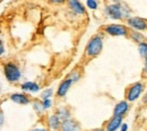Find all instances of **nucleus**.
Segmentation results:
<instances>
[{
  "label": "nucleus",
  "instance_id": "f257e3e1",
  "mask_svg": "<svg viewBox=\"0 0 147 131\" xmlns=\"http://www.w3.org/2000/svg\"><path fill=\"white\" fill-rule=\"evenodd\" d=\"M102 48H103L102 38L101 36L96 35L90 40V42L86 46V54L90 56H96L102 51Z\"/></svg>",
  "mask_w": 147,
  "mask_h": 131
},
{
  "label": "nucleus",
  "instance_id": "f03ea898",
  "mask_svg": "<svg viewBox=\"0 0 147 131\" xmlns=\"http://www.w3.org/2000/svg\"><path fill=\"white\" fill-rule=\"evenodd\" d=\"M5 75L9 81H16L20 77V71L18 67L14 63H7L5 66Z\"/></svg>",
  "mask_w": 147,
  "mask_h": 131
},
{
  "label": "nucleus",
  "instance_id": "7ed1b4c3",
  "mask_svg": "<svg viewBox=\"0 0 147 131\" xmlns=\"http://www.w3.org/2000/svg\"><path fill=\"white\" fill-rule=\"evenodd\" d=\"M107 13L111 18L114 19H121L123 16H127V14L125 13L123 8L119 5V3H113L107 7Z\"/></svg>",
  "mask_w": 147,
  "mask_h": 131
},
{
  "label": "nucleus",
  "instance_id": "20e7f679",
  "mask_svg": "<svg viewBox=\"0 0 147 131\" xmlns=\"http://www.w3.org/2000/svg\"><path fill=\"white\" fill-rule=\"evenodd\" d=\"M143 89H144L143 84H140V83H136V84H134V85L129 88L128 94H127V98H128V101H135L136 98H138L139 95H140L142 92H143Z\"/></svg>",
  "mask_w": 147,
  "mask_h": 131
},
{
  "label": "nucleus",
  "instance_id": "39448f33",
  "mask_svg": "<svg viewBox=\"0 0 147 131\" xmlns=\"http://www.w3.org/2000/svg\"><path fill=\"white\" fill-rule=\"evenodd\" d=\"M105 32L111 35H127L128 31L122 25H109L105 27Z\"/></svg>",
  "mask_w": 147,
  "mask_h": 131
},
{
  "label": "nucleus",
  "instance_id": "423d86ee",
  "mask_svg": "<svg viewBox=\"0 0 147 131\" xmlns=\"http://www.w3.org/2000/svg\"><path fill=\"white\" fill-rule=\"evenodd\" d=\"M128 24L134 27L135 30H146L147 28V20H145L144 18H140V17H132V18L128 19Z\"/></svg>",
  "mask_w": 147,
  "mask_h": 131
},
{
  "label": "nucleus",
  "instance_id": "0eeeda50",
  "mask_svg": "<svg viewBox=\"0 0 147 131\" xmlns=\"http://www.w3.org/2000/svg\"><path fill=\"white\" fill-rule=\"evenodd\" d=\"M61 131H80V127L78 122L69 119L61 123Z\"/></svg>",
  "mask_w": 147,
  "mask_h": 131
},
{
  "label": "nucleus",
  "instance_id": "6e6552de",
  "mask_svg": "<svg viewBox=\"0 0 147 131\" xmlns=\"http://www.w3.org/2000/svg\"><path fill=\"white\" fill-rule=\"evenodd\" d=\"M121 122H122V116H113L109 121L108 126H107V130L108 131H115L120 126H121Z\"/></svg>",
  "mask_w": 147,
  "mask_h": 131
},
{
  "label": "nucleus",
  "instance_id": "1a4fd4ad",
  "mask_svg": "<svg viewBox=\"0 0 147 131\" xmlns=\"http://www.w3.org/2000/svg\"><path fill=\"white\" fill-rule=\"evenodd\" d=\"M71 84H73V80L70 78H67L66 80H63L58 88V96H65L68 92V89L70 88Z\"/></svg>",
  "mask_w": 147,
  "mask_h": 131
},
{
  "label": "nucleus",
  "instance_id": "9d476101",
  "mask_svg": "<svg viewBox=\"0 0 147 131\" xmlns=\"http://www.w3.org/2000/svg\"><path fill=\"white\" fill-rule=\"evenodd\" d=\"M128 110V104L127 102H120L115 105L114 107V115L115 116H122Z\"/></svg>",
  "mask_w": 147,
  "mask_h": 131
},
{
  "label": "nucleus",
  "instance_id": "9b49d317",
  "mask_svg": "<svg viewBox=\"0 0 147 131\" xmlns=\"http://www.w3.org/2000/svg\"><path fill=\"white\" fill-rule=\"evenodd\" d=\"M10 98L15 103H18V104H27V103H30L28 97L25 96V95H22V94H14V95L10 96Z\"/></svg>",
  "mask_w": 147,
  "mask_h": 131
},
{
  "label": "nucleus",
  "instance_id": "f8f14e48",
  "mask_svg": "<svg viewBox=\"0 0 147 131\" xmlns=\"http://www.w3.org/2000/svg\"><path fill=\"white\" fill-rule=\"evenodd\" d=\"M69 6L77 14H84L85 13V9H84L83 5L80 2H78V1H69Z\"/></svg>",
  "mask_w": 147,
  "mask_h": 131
},
{
  "label": "nucleus",
  "instance_id": "ddd939ff",
  "mask_svg": "<svg viewBox=\"0 0 147 131\" xmlns=\"http://www.w3.org/2000/svg\"><path fill=\"white\" fill-rule=\"evenodd\" d=\"M22 88L24 91H27V92H37L38 91V86L35 83H32V81H27L25 84L22 85Z\"/></svg>",
  "mask_w": 147,
  "mask_h": 131
},
{
  "label": "nucleus",
  "instance_id": "4468645a",
  "mask_svg": "<svg viewBox=\"0 0 147 131\" xmlns=\"http://www.w3.org/2000/svg\"><path fill=\"white\" fill-rule=\"evenodd\" d=\"M55 115L60 119V121L62 120V122L66 121V120H69V111L66 110V109H60V110L57 112Z\"/></svg>",
  "mask_w": 147,
  "mask_h": 131
},
{
  "label": "nucleus",
  "instance_id": "2eb2a0df",
  "mask_svg": "<svg viewBox=\"0 0 147 131\" xmlns=\"http://www.w3.org/2000/svg\"><path fill=\"white\" fill-rule=\"evenodd\" d=\"M49 124L52 129H58L60 127V119L57 116V115H52L50 119H49Z\"/></svg>",
  "mask_w": 147,
  "mask_h": 131
},
{
  "label": "nucleus",
  "instance_id": "dca6fc26",
  "mask_svg": "<svg viewBox=\"0 0 147 131\" xmlns=\"http://www.w3.org/2000/svg\"><path fill=\"white\" fill-rule=\"evenodd\" d=\"M138 50H139V53H140V56H143L144 59H147V43H145V42H142V43H139Z\"/></svg>",
  "mask_w": 147,
  "mask_h": 131
},
{
  "label": "nucleus",
  "instance_id": "f3484780",
  "mask_svg": "<svg viewBox=\"0 0 147 131\" xmlns=\"http://www.w3.org/2000/svg\"><path fill=\"white\" fill-rule=\"evenodd\" d=\"M131 38H132V40H135L136 42H140L142 43V41H143V36L139 33H136V32H134L131 34Z\"/></svg>",
  "mask_w": 147,
  "mask_h": 131
},
{
  "label": "nucleus",
  "instance_id": "a211bd4d",
  "mask_svg": "<svg viewBox=\"0 0 147 131\" xmlns=\"http://www.w3.org/2000/svg\"><path fill=\"white\" fill-rule=\"evenodd\" d=\"M51 95H52V89H47L45 92L42 93V98H43V99H47V98H49Z\"/></svg>",
  "mask_w": 147,
  "mask_h": 131
},
{
  "label": "nucleus",
  "instance_id": "6ab92c4d",
  "mask_svg": "<svg viewBox=\"0 0 147 131\" xmlns=\"http://www.w3.org/2000/svg\"><path fill=\"white\" fill-rule=\"evenodd\" d=\"M42 105H43V109H49V107H50V105H51V99H50V98L43 99Z\"/></svg>",
  "mask_w": 147,
  "mask_h": 131
},
{
  "label": "nucleus",
  "instance_id": "aec40b11",
  "mask_svg": "<svg viewBox=\"0 0 147 131\" xmlns=\"http://www.w3.org/2000/svg\"><path fill=\"white\" fill-rule=\"evenodd\" d=\"M86 3H87V6H88L91 9H95V8L97 7V3H96L95 1H92V0H88Z\"/></svg>",
  "mask_w": 147,
  "mask_h": 131
},
{
  "label": "nucleus",
  "instance_id": "412c9836",
  "mask_svg": "<svg viewBox=\"0 0 147 131\" xmlns=\"http://www.w3.org/2000/svg\"><path fill=\"white\" fill-rule=\"evenodd\" d=\"M34 107H35V110H36L37 112H41L42 109H43V105L40 104V103H35V104H34Z\"/></svg>",
  "mask_w": 147,
  "mask_h": 131
},
{
  "label": "nucleus",
  "instance_id": "4be33fe9",
  "mask_svg": "<svg viewBox=\"0 0 147 131\" xmlns=\"http://www.w3.org/2000/svg\"><path fill=\"white\" fill-rule=\"evenodd\" d=\"M2 123H3V114L0 111V129H1V127H2Z\"/></svg>",
  "mask_w": 147,
  "mask_h": 131
},
{
  "label": "nucleus",
  "instance_id": "5701e85b",
  "mask_svg": "<svg viewBox=\"0 0 147 131\" xmlns=\"http://www.w3.org/2000/svg\"><path fill=\"white\" fill-rule=\"evenodd\" d=\"M3 53V45H2V43H1V41H0V56Z\"/></svg>",
  "mask_w": 147,
  "mask_h": 131
},
{
  "label": "nucleus",
  "instance_id": "b1692460",
  "mask_svg": "<svg viewBox=\"0 0 147 131\" xmlns=\"http://www.w3.org/2000/svg\"><path fill=\"white\" fill-rule=\"evenodd\" d=\"M127 124H122V128H121V131H127Z\"/></svg>",
  "mask_w": 147,
  "mask_h": 131
},
{
  "label": "nucleus",
  "instance_id": "393cba45",
  "mask_svg": "<svg viewBox=\"0 0 147 131\" xmlns=\"http://www.w3.org/2000/svg\"><path fill=\"white\" fill-rule=\"evenodd\" d=\"M32 131H47V130H45V129H42V128H41V129H33Z\"/></svg>",
  "mask_w": 147,
  "mask_h": 131
},
{
  "label": "nucleus",
  "instance_id": "a878e982",
  "mask_svg": "<svg viewBox=\"0 0 147 131\" xmlns=\"http://www.w3.org/2000/svg\"><path fill=\"white\" fill-rule=\"evenodd\" d=\"M145 71H147V59L146 61H145Z\"/></svg>",
  "mask_w": 147,
  "mask_h": 131
},
{
  "label": "nucleus",
  "instance_id": "bb28decb",
  "mask_svg": "<svg viewBox=\"0 0 147 131\" xmlns=\"http://www.w3.org/2000/svg\"><path fill=\"white\" fill-rule=\"evenodd\" d=\"M92 131H105V130H103V129H94Z\"/></svg>",
  "mask_w": 147,
  "mask_h": 131
},
{
  "label": "nucleus",
  "instance_id": "cd10ccee",
  "mask_svg": "<svg viewBox=\"0 0 147 131\" xmlns=\"http://www.w3.org/2000/svg\"><path fill=\"white\" fill-rule=\"evenodd\" d=\"M144 99H145V103H147V94L145 95V97H144Z\"/></svg>",
  "mask_w": 147,
  "mask_h": 131
}]
</instances>
